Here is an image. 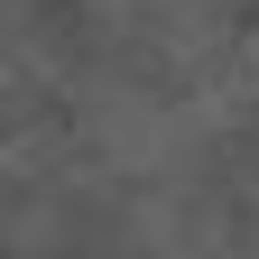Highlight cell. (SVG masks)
Wrapping results in <instances>:
<instances>
[{"mask_svg": "<svg viewBox=\"0 0 259 259\" xmlns=\"http://www.w3.org/2000/svg\"><path fill=\"white\" fill-rule=\"evenodd\" d=\"M194 102L167 83H139V74H111V83H93L83 93V139L111 157V167L130 176H157V167H176V157L194 148Z\"/></svg>", "mask_w": 259, "mask_h": 259, "instance_id": "obj_1", "label": "cell"}, {"mask_svg": "<svg viewBox=\"0 0 259 259\" xmlns=\"http://www.w3.org/2000/svg\"><path fill=\"white\" fill-rule=\"evenodd\" d=\"M222 10H232V0H93V19H102L111 37H139L157 56H204Z\"/></svg>", "mask_w": 259, "mask_h": 259, "instance_id": "obj_2", "label": "cell"}]
</instances>
